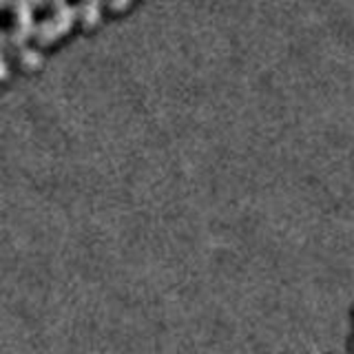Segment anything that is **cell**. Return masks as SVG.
Masks as SVG:
<instances>
[{
    "label": "cell",
    "instance_id": "obj_5",
    "mask_svg": "<svg viewBox=\"0 0 354 354\" xmlns=\"http://www.w3.org/2000/svg\"><path fill=\"white\" fill-rule=\"evenodd\" d=\"M350 317H352V326H354V308H352V313H350Z\"/></svg>",
    "mask_w": 354,
    "mask_h": 354
},
{
    "label": "cell",
    "instance_id": "obj_1",
    "mask_svg": "<svg viewBox=\"0 0 354 354\" xmlns=\"http://www.w3.org/2000/svg\"><path fill=\"white\" fill-rule=\"evenodd\" d=\"M71 16H73V11L69 7H64L55 16L47 18L44 22H40V27H38V40L36 42L38 44H51V42H55L66 29H69V25L73 22Z\"/></svg>",
    "mask_w": 354,
    "mask_h": 354
},
{
    "label": "cell",
    "instance_id": "obj_3",
    "mask_svg": "<svg viewBox=\"0 0 354 354\" xmlns=\"http://www.w3.org/2000/svg\"><path fill=\"white\" fill-rule=\"evenodd\" d=\"M131 0H109V9L111 11H122V9H127L129 7Z\"/></svg>",
    "mask_w": 354,
    "mask_h": 354
},
{
    "label": "cell",
    "instance_id": "obj_2",
    "mask_svg": "<svg viewBox=\"0 0 354 354\" xmlns=\"http://www.w3.org/2000/svg\"><path fill=\"white\" fill-rule=\"evenodd\" d=\"M100 14V0H82L80 3V20L84 27H95Z\"/></svg>",
    "mask_w": 354,
    "mask_h": 354
},
{
    "label": "cell",
    "instance_id": "obj_4",
    "mask_svg": "<svg viewBox=\"0 0 354 354\" xmlns=\"http://www.w3.org/2000/svg\"><path fill=\"white\" fill-rule=\"evenodd\" d=\"M348 352L354 354V330H352V335L348 337Z\"/></svg>",
    "mask_w": 354,
    "mask_h": 354
}]
</instances>
